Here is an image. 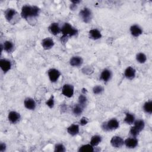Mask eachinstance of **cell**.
Instances as JSON below:
<instances>
[{
    "label": "cell",
    "mask_w": 152,
    "mask_h": 152,
    "mask_svg": "<svg viewBox=\"0 0 152 152\" xmlns=\"http://www.w3.org/2000/svg\"><path fill=\"white\" fill-rule=\"evenodd\" d=\"M79 17L84 23H89L92 20L93 13L90 8L85 7L80 11Z\"/></svg>",
    "instance_id": "obj_4"
},
{
    "label": "cell",
    "mask_w": 152,
    "mask_h": 152,
    "mask_svg": "<svg viewBox=\"0 0 152 152\" xmlns=\"http://www.w3.org/2000/svg\"><path fill=\"white\" fill-rule=\"evenodd\" d=\"M7 150V145L5 142H1L0 143V151L4 152Z\"/></svg>",
    "instance_id": "obj_36"
},
{
    "label": "cell",
    "mask_w": 152,
    "mask_h": 152,
    "mask_svg": "<svg viewBox=\"0 0 152 152\" xmlns=\"http://www.w3.org/2000/svg\"><path fill=\"white\" fill-rule=\"evenodd\" d=\"M40 8L36 5H24L22 7L21 10V17L26 20L31 18H36L39 15Z\"/></svg>",
    "instance_id": "obj_1"
},
{
    "label": "cell",
    "mask_w": 152,
    "mask_h": 152,
    "mask_svg": "<svg viewBox=\"0 0 152 152\" xmlns=\"http://www.w3.org/2000/svg\"><path fill=\"white\" fill-rule=\"evenodd\" d=\"M77 7V5H75V4H72V5H70V9L71 10H75Z\"/></svg>",
    "instance_id": "obj_38"
},
{
    "label": "cell",
    "mask_w": 152,
    "mask_h": 152,
    "mask_svg": "<svg viewBox=\"0 0 152 152\" xmlns=\"http://www.w3.org/2000/svg\"><path fill=\"white\" fill-rule=\"evenodd\" d=\"M48 31L53 36H56L61 33V27L58 23H52L48 27Z\"/></svg>",
    "instance_id": "obj_16"
},
{
    "label": "cell",
    "mask_w": 152,
    "mask_h": 152,
    "mask_svg": "<svg viewBox=\"0 0 152 152\" xmlns=\"http://www.w3.org/2000/svg\"><path fill=\"white\" fill-rule=\"evenodd\" d=\"M102 138L100 135H94L91 137L90 141V144L93 147H96L102 142Z\"/></svg>",
    "instance_id": "obj_24"
},
{
    "label": "cell",
    "mask_w": 152,
    "mask_h": 152,
    "mask_svg": "<svg viewBox=\"0 0 152 152\" xmlns=\"http://www.w3.org/2000/svg\"><path fill=\"white\" fill-rule=\"evenodd\" d=\"M138 144V140L136 137H130L124 140V145L128 148H135Z\"/></svg>",
    "instance_id": "obj_13"
},
{
    "label": "cell",
    "mask_w": 152,
    "mask_h": 152,
    "mask_svg": "<svg viewBox=\"0 0 152 152\" xmlns=\"http://www.w3.org/2000/svg\"><path fill=\"white\" fill-rule=\"evenodd\" d=\"M110 143L113 147L119 148L124 145V140L120 136L115 135L110 139Z\"/></svg>",
    "instance_id": "obj_8"
},
{
    "label": "cell",
    "mask_w": 152,
    "mask_h": 152,
    "mask_svg": "<svg viewBox=\"0 0 152 152\" xmlns=\"http://www.w3.org/2000/svg\"><path fill=\"white\" fill-rule=\"evenodd\" d=\"M82 72L86 75L91 74L93 72V68L91 66H86L82 68Z\"/></svg>",
    "instance_id": "obj_33"
},
{
    "label": "cell",
    "mask_w": 152,
    "mask_h": 152,
    "mask_svg": "<svg viewBox=\"0 0 152 152\" xmlns=\"http://www.w3.org/2000/svg\"><path fill=\"white\" fill-rule=\"evenodd\" d=\"M119 127V122L116 118H112L107 121L103 122L101 125L103 131L109 132L117 129Z\"/></svg>",
    "instance_id": "obj_3"
},
{
    "label": "cell",
    "mask_w": 152,
    "mask_h": 152,
    "mask_svg": "<svg viewBox=\"0 0 152 152\" xmlns=\"http://www.w3.org/2000/svg\"><path fill=\"white\" fill-rule=\"evenodd\" d=\"M41 45L45 50H49L54 46L55 42L52 38L46 37L41 41Z\"/></svg>",
    "instance_id": "obj_12"
},
{
    "label": "cell",
    "mask_w": 152,
    "mask_h": 152,
    "mask_svg": "<svg viewBox=\"0 0 152 152\" xmlns=\"http://www.w3.org/2000/svg\"><path fill=\"white\" fill-rule=\"evenodd\" d=\"M54 151H55V152H65V151H66V147L62 143L56 144L54 147Z\"/></svg>",
    "instance_id": "obj_32"
},
{
    "label": "cell",
    "mask_w": 152,
    "mask_h": 152,
    "mask_svg": "<svg viewBox=\"0 0 152 152\" xmlns=\"http://www.w3.org/2000/svg\"><path fill=\"white\" fill-rule=\"evenodd\" d=\"M94 151V147L90 144L82 145L78 149V152H93Z\"/></svg>",
    "instance_id": "obj_23"
},
{
    "label": "cell",
    "mask_w": 152,
    "mask_h": 152,
    "mask_svg": "<svg viewBox=\"0 0 152 152\" xmlns=\"http://www.w3.org/2000/svg\"><path fill=\"white\" fill-rule=\"evenodd\" d=\"M46 105L50 109H52L55 106V97L53 94L50 96V97L46 101Z\"/></svg>",
    "instance_id": "obj_31"
},
{
    "label": "cell",
    "mask_w": 152,
    "mask_h": 152,
    "mask_svg": "<svg viewBox=\"0 0 152 152\" xmlns=\"http://www.w3.org/2000/svg\"><path fill=\"white\" fill-rule=\"evenodd\" d=\"M0 68L2 71L6 74L10 71L12 68V62L10 60L6 58H2L0 59Z\"/></svg>",
    "instance_id": "obj_7"
},
{
    "label": "cell",
    "mask_w": 152,
    "mask_h": 152,
    "mask_svg": "<svg viewBox=\"0 0 152 152\" xmlns=\"http://www.w3.org/2000/svg\"><path fill=\"white\" fill-rule=\"evenodd\" d=\"M140 132L134 126H131L130 129H129V134L132 137H137L139 134H140Z\"/></svg>",
    "instance_id": "obj_34"
},
{
    "label": "cell",
    "mask_w": 152,
    "mask_h": 152,
    "mask_svg": "<svg viewBox=\"0 0 152 152\" xmlns=\"http://www.w3.org/2000/svg\"><path fill=\"white\" fill-rule=\"evenodd\" d=\"M61 75V72L56 68H50L48 71V76L50 81L52 83L58 81Z\"/></svg>",
    "instance_id": "obj_5"
},
{
    "label": "cell",
    "mask_w": 152,
    "mask_h": 152,
    "mask_svg": "<svg viewBox=\"0 0 152 152\" xmlns=\"http://www.w3.org/2000/svg\"><path fill=\"white\" fill-rule=\"evenodd\" d=\"M21 119L20 114L14 110L10 111L8 114V119L9 122L12 124H16Z\"/></svg>",
    "instance_id": "obj_10"
},
{
    "label": "cell",
    "mask_w": 152,
    "mask_h": 152,
    "mask_svg": "<svg viewBox=\"0 0 152 152\" xmlns=\"http://www.w3.org/2000/svg\"><path fill=\"white\" fill-rule=\"evenodd\" d=\"M92 91L94 94H101L104 91V88L100 85H96L93 87Z\"/></svg>",
    "instance_id": "obj_30"
},
{
    "label": "cell",
    "mask_w": 152,
    "mask_h": 152,
    "mask_svg": "<svg viewBox=\"0 0 152 152\" xmlns=\"http://www.w3.org/2000/svg\"><path fill=\"white\" fill-rule=\"evenodd\" d=\"M88 36L89 38L92 40H97L102 38V34L100 31L97 28H92L88 31Z\"/></svg>",
    "instance_id": "obj_20"
},
{
    "label": "cell",
    "mask_w": 152,
    "mask_h": 152,
    "mask_svg": "<svg viewBox=\"0 0 152 152\" xmlns=\"http://www.w3.org/2000/svg\"><path fill=\"white\" fill-rule=\"evenodd\" d=\"M87 98L84 94H81L78 99V104L81 106L83 107H85L87 104Z\"/></svg>",
    "instance_id": "obj_29"
},
{
    "label": "cell",
    "mask_w": 152,
    "mask_h": 152,
    "mask_svg": "<svg viewBox=\"0 0 152 152\" xmlns=\"http://www.w3.org/2000/svg\"><path fill=\"white\" fill-rule=\"evenodd\" d=\"M69 65L73 67H79L83 64V59L80 56H72L69 59Z\"/></svg>",
    "instance_id": "obj_17"
},
{
    "label": "cell",
    "mask_w": 152,
    "mask_h": 152,
    "mask_svg": "<svg viewBox=\"0 0 152 152\" xmlns=\"http://www.w3.org/2000/svg\"><path fill=\"white\" fill-rule=\"evenodd\" d=\"M16 14H17V12L16 11V10L14 8H7L5 12H4V17L6 19V20L7 21L11 22V21L13 20L14 17H15V16L16 15Z\"/></svg>",
    "instance_id": "obj_18"
},
{
    "label": "cell",
    "mask_w": 152,
    "mask_h": 152,
    "mask_svg": "<svg viewBox=\"0 0 152 152\" xmlns=\"http://www.w3.org/2000/svg\"><path fill=\"white\" fill-rule=\"evenodd\" d=\"M61 33L62 36L61 39L63 42L67 40V39L78 34V30L70 23H65L61 27Z\"/></svg>",
    "instance_id": "obj_2"
},
{
    "label": "cell",
    "mask_w": 152,
    "mask_h": 152,
    "mask_svg": "<svg viewBox=\"0 0 152 152\" xmlns=\"http://www.w3.org/2000/svg\"><path fill=\"white\" fill-rule=\"evenodd\" d=\"M88 122V119L86 117H82L79 121V125L81 126H84L87 125Z\"/></svg>",
    "instance_id": "obj_35"
},
{
    "label": "cell",
    "mask_w": 152,
    "mask_h": 152,
    "mask_svg": "<svg viewBox=\"0 0 152 152\" xmlns=\"http://www.w3.org/2000/svg\"><path fill=\"white\" fill-rule=\"evenodd\" d=\"M36 105V101L31 97H26L24 100V106L28 110H34Z\"/></svg>",
    "instance_id": "obj_14"
},
{
    "label": "cell",
    "mask_w": 152,
    "mask_h": 152,
    "mask_svg": "<svg viewBox=\"0 0 152 152\" xmlns=\"http://www.w3.org/2000/svg\"><path fill=\"white\" fill-rule=\"evenodd\" d=\"M61 110H66V106L65 105L62 104V105H61Z\"/></svg>",
    "instance_id": "obj_39"
},
{
    "label": "cell",
    "mask_w": 152,
    "mask_h": 152,
    "mask_svg": "<svg viewBox=\"0 0 152 152\" xmlns=\"http://www.w3.org/2000/svg\"><path fill=\"white\" fill-rule=\"evenodd\" d=\"M129 31L131 34L134 37H138L140 36L143 33L142 28L138 24L131 25L129 27Z\"/></svg>",
    "instance_id": "obj_11"
},
{
    "label": "cell",
    "mask_w": 152,
    "mask_h": 152,
    "mask_svg": "<svg viewBox=\"0 0 152 152\" xmlns=\"http://www.w3.org/2000/svg\"><path fill=\"white\" fill-rule=\"evenodd\" d=\"M4 50L7 53H11L14 49V45L12 42L10 40H6L3 43Z\"/></svg>",
    "instance_id": "obj_22"
},
{
    "label": "cell",
    "mask_w": 152,
    "mask_h": 152,
    "mask_svg": "<svg viewBox=\"0 0 152 152\" xmlns=\"http://www.w3.org/2000/svg\"><path fill=\"white\" fill-rule=\"evenodd\" d=\"M125 114V116L124 119V122L128 125H132L136 120L134 114L129 112H126Z\"/></svg>",
    "instance_id": "obj_21"
},
{
    "label": "cell",
    "mask_w": 152,
    "mask_h": 152,
    "mask_svg": "<svg viewBox=\"0 0 152 152\" xmlns=\"http://www.w3.org/2000/svg\"><path fill=\"white\" fill-rule=\"evenodd\" d=\"M134 126L140 132L144 129L145 127V122L142 119L135 120L134 122Z\"/></svg>",
    "instance_id": "obj_26"
},
{
    "label": "cell",
    "mask_w": 152,
    "mask_h": 152,
    "mask_svg": "<svg viewBox=\"0 0 152 152\" xmlns=\"http://www.w3.org/2000/svg\"><path fill=\"white\" fill-rule=\"evenodd\" d=\"M143 110L147 114H151L152 113V101L151 100L146 101L142 106Z\"/></svg>",
    "instance_id": "obj_25"
},
{
    "label": "cell",
    "mask_w": 152,
    "mask_h": 152,
    "mask_svg": "<svg viewBox=\"0 0 152 152\" xmlns=\"http://www.w3.org/2000/svg\"><path fill=\"white\" fill-rule=\"evenodd\" d=\"M112 77V72L110 69L105 68L102 70L100 75V80L104 83H107Z\"/></svg>",
    "instance_id": "obj_9"
},
{
    "label": "cell",
    "mask_w": 152,
    "mask_h": 152,
    "mask_svg": "<svg viewBox=\"0 0 152 152\" xmlns=\"http://www.w3.org/2000/svg\"><path fill=\"white\" fill-rule=\"evenodd\" d=\"M71 2L73 4L77 5L78 4H80L81 2V1L80 0H72V1H71Z\"/></svg>",
    "instance_id": "obj_37"
},
{
    "label": "cell",
    "mask_w": 152,
    "mask_h": 152,
    "mask_svg": "<svg viewBox=\"0 0 152 152\" xmlns=\"http://www.w3.org/2000/svg\"><path fill=\"white\" fill-rule=\"evenodd\" d=\"M136 61L140 64H144L147 61V58L146 55L143 52H139L137 53L135 56Z\"/></svg>",
    "instance_id": "obj_28"
},
{
    "label": "cell",
    "mask_w": 152,
    "mask_h": 152,
    "mask_svg": "<svg viewBox=\"0 0 152 152\" xmlns=\"http://www.w3.org/2000/svg\"><path fill=\"white\" fill-rule=\"evenodd\" d=\"M61 92L64 96L68 98H71L74 94V87L70 84H65L62 86Z\"/></svg>",
    "instance_id": "obj_6"
},
{
    "label": "cell",
    "mask_w": 152,
    "mask_h": 152,
    "mask_svg": "<svg viewBox=\"0 0 152 152\" xmlns=\"http://www.w3.org/2000/svg\"><path fill=\"white\" fill-rule=\"evenodd\" d=\"M124 76L129 80H133L136 76V69L131 66H128L124 71Z\"/></svg>",
    "instance_id": "obj_15"
},
{
    "label": "cell",
    "mask_w": 152,
    "mask_h": 152,
    "mask_svg": "<svg viewBox=\"0 0 152 152\" xmlns=\"http://www.w3.org/2000/svg\"><path fill=\"white\" fill-rule=\"evenodd\" d=\"M83 110H84V107H83L79 104H77L74 105L72 109L73 114L76 116H78L81 115L83 112Z\"/></svg>",
    "instance_id": "obj_27"
},
{
    "label": "cell",
    "mask_w": 152,
    "mask_h": 152,
    "mask_svg": "<svg viewBox=\"0 0 152 152\" xmlns=\"http://www.w3.org/2000/svg\"><path fill=\"white\" fill-rule=\"evenodd\" d=\"M67 132L71 136L74 137L79 134L80 132V125L76 124H72L70 125L66 129Z\"/></svg>",
    "instance_id": "obj_19"
}]
</instances>
